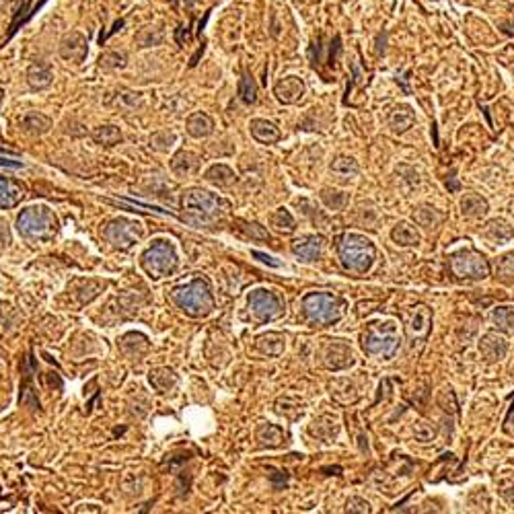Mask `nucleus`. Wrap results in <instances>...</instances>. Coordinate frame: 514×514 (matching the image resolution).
I'll use <instances>...</instances> for the list:
<instances>
[{
  "mask_svg": "<svg viewBox=\"0 0 514 514\" xmlns=\"http://www.w3.org/2000/svg\"><path fill=\"white\" fill-rule=\"evenodd\" d=\"M50 126H52L50 118H45L42 113H29V115H25L21 120V128L25 132H29V134H35V136L45 134L50 130Z\"/></svg>",
  "mask_w": 514,
  "mask_h": 514,
  "instance_id": "nucleus-26",
  "label": "nucleus"
},
{
  "mask_svg": "<svg viewBox=\"0 0 514 514\" xmlns=\"http://www.w3.org/2000/svg\"><path fill=\"white\" fill-rule=\"evenodd\" d=\"M0 167H6V169H23V163L21 161H11V159L0 156Z\"/></svg>",
  "mask_w": 514,
  "mask_h": 514,
  "instance_id": "nucleus-39",
  "label": "nucleus"
},
{
  "mask_svg": "<svg viewBox=\"0 0 514 514\" xmlns=\"http://www.w3.org/2000/svg\"><path fill=\"white\" fill-rule=\"evenodd\" d=\"M253 257L259 259L261 263H265V265H272V268H280L282 265L278 259H274V257L268 256V253H261V251H253Z\"/></svg>",
  "mask_w": 514,
  "mask_h": 514,
  "instance_id": "nucleus-38",
  "label": "nucleus"
},
{
  "mask_svg": "<svg viewBox=\"0 0 514 514\" xmlns=\"http://www.w3.org/2000/svg\"><path fill=\"white\" fill-rule=\"evenodd\" d=\"M413 120H416V115H413V111L406 105H401V108H397L391 115H389V126L393 132H406V130L411 128V124H413Z\"/></svg>",
  "mask_w": 514,
  "mask_h": 514,
  "instance_id": "nucleus-23",
  "label": "nucleus"
},
{
  "mask_svg": "<svg viewBox=\"0 0 514 514\" xmlns=\"http://www.w3.org/2000/svg\"><path fill=\"white\" fill-rule=\"evenodd\" d=\"M479 352H481V356H484L488 362H496V360H502V358L506 356V352H508V343H506V340H504L500 333L490 331V333H486V336L481 338V342H479Z\"/></svg>",
  "mask_w": 514,
  "mask_h": 514,
  "instance_id": "nucleus-12",
  "label": "nucleus"
},
{
  "mask_svg": "<svg viewBox=\"0 0 514 514\" xmlns=\"http://www.w3.org/2000/svg\"><path fill=\"white\" fill-rule=\"evenodd\" d=\"M171 299L188 317L193 319L206 317L215 311L212 288L204 278H195L190 284L175 286L171 290Z\"/></svg>",
  "mask_w": 514,
  "mask_h": 514,
  "instance_id": "nucleus-1",
  "label": "nucleus"
},
{
  "mask_svg": "<svg viewBox=\"0 0 514 514\" xmlns=\"http://www.w3.org/2000/svg\"><path fill=\"white\" fill-rule=\"evenodd\" d=\"M345 510L348 513H370V504L362 498H350Z\"/></svg>",
  "mask_w": 514,
  "mask_h": 514,
  "instance_id": "nucleus-37",
  "label": "nucleus"
},
{
  "mask_svg": "<svg viewBox=\"0 0 514 514\" xmlns=\"http://www.w3.org/2000/svg\"><path fill=\"white\" fill-rule=\"evenodd\" d=\"M331 173L340 179V181H348L352 177L358 175V163L354 159H348V156H340L333 161L331 165Z\"/></svg>",
  "mask_w": 514,
  "mask_h": 514,
  "instance_id": "nucleus-25",
  "label": "nucleus"
},
{
  "mask_svg": "<svg viewBox=\"0 0 514 514\" xmlns=\"http://www.w3.org/2000/svg\"><path fill=\"white\" fill-rule=\"evenodd\" d=\"M239 97L243 99V103H247V105H251V103H256L257 101V85L256 81L245 72L243 76H241V81H239Z\"/></svg>",
  "mask_w": 514,
  "mask_h": 514,
  "instance_id": "nucleus-31",
  "label": "nucleus"
},
{
  "mask_svg": "<svg viewBox=\"0 0 514 514\" xmlns=\"http://www.w3.org/2000/svg\"><path fill=\"white\" fill-rule=\"evenodd\" d=\"M251 136L261 144H274L280 140V130L268 120H251Z\"/></svg>",
  "mask_w": 514,
  "mask_h": 514,
  "instance_id": "nucleus-18",
  "label": "nucleus"
},
{
  "mask_svg": "<svg viewBox=\"0 0 514 514\" xmlns=\"http://www.w3.org/2000/svg\"><path fill=\"white\" fill-rule=\"evenodd\" d=\"M302 313L309 321L329 325L342 319L343 302L329 292H311L302 299Z\"/></svg>",
  "mask_w": 514,
  "mask_h": 514,
  "instance_id": "nucleus-6",
  "label": "nucleus"
},
{
  "mask_svg": "<svg viewBox=\"0 0 514 514\" xmlns=\"http://www.w3.org/2000/svg\"><path fill=\"white\" fill-rule=\"evenodd\" d=\"M140 236H142V227L128 218L111 220L105 227V239L113 247H120V249H130Z\"/></svg>",
  "mask_w": 514,
  "mask_h": 514,
  "instance_id": "nucleus-10",
  "label": "nucleus"
},
{
  "mask_svg": "<svg viewBox=\"0 0 514 514\" xmlns=\"http://www.w3.org/2000/svg\"><path fill=\"white\" fill-rule=\"evenodd\" d=\"M399 342H401V331L393 319L370 323L368 331L362 338V345L366 352L370 356H379L383 360H389L395 356V352L399 350Z\"/></svg>",
  "mask_w": 514,
  "mask_h": 514,
  "instance_id": "nucleus-4",
  "label": "nucleus"
},
{
  "mask_svg": "<svg viewBox=\"0 0 514 514\" xmlns=\"http://www.w3.org/2000/svg\"><path fill=\"white\" fill-rule=\"evenodd\" d=\"M272 227H276L278 231H282V233H292L295 229H297V224H295V218H292V215L286 210V208H278L274 215H272Z\"/></svg>",
  "mask_w": 514,
  "mask_h": 514,
  "instance_id": "nucleus-32",
  "label": "nucleus"
},
{
  "mask_svg": "<svg viewBox=\"0 0 514 514\" xmlns=\"http://www.w3.org/2000/svg\"><path fill=\"white\" fill-rule=\"evenodd\" d=\"M60 56L68 60V62H74V64H81L86 58V40L81 33H70L66 35L62 43H60Z\"/></svg>",
  "mask_w": 514,
  "mask_h": 514,
  "instance_id": "nucleus-13",
  "label": "nucleus"
},
{
  "mask_svg": "<svg viewBox=\"0 0 514 514\" xmlns=\"http://www.w3.org/2000/svg\"><path fill=\"white\" fill-rule=\"evenodd\" d=\"M430 327H432L430 309L424 307V304H418L413 309V315H411V321H409V336H411V340H426L430 333Z\"/></svg>",
  "mask_w": 514,
  "mask_h": 514,
  "instance_id": "nucleus-14",
  "label": "nucleus"
},
{
  "mask_svg": "<svg viewBox=\"0 0 514 514\" xmlns=\"http://www.w3.org/2000/svg\"><path fill=\"white\" fill-rule=\"evenodd\" d=\"M17 231L27 239L35 241H47L56 235L58 231V220L54 212L45 206H31L21 210L17 218Z\"/></svg>",
  "mask_w": 514,
  "mask_h": 514,
  "instance_id": "nucleus-5",
  "label": "nucleus"
},
{
  "mask_svg": "<svg viewBox=\"0 0 514 514\" xmlns=\"http://www.w3.org/2000/svg\"><path fill=\"white\" fill-rule=\"evenodd\" d=\"M185 128H188V134L193 136V138H206L215 132V122L210 115L198 111V113H192L185 122Z\"/></svg>",
  "mask_w": 514,
  "mask_h": 514,
  "instance_id": "nucleus-17",
  "label": "nucleus"
},
{
  "mask_svg": "<svg viewBox=\"0 0 514 514\" xmlns=\"http://www.w3.org/2000/svg\"><path fill=\"white\" fill-rule=\"evenodd\" d=\"M461 210H463V215L469 216V218H481V216L488 215V202L481 195H477V193H467L461 200Z\"/></svg>",
  "mask_w": 514,
  "mask_h": 514,
  "instance_id": "nucleus-22",
  "label": "nucleus"
},
{
  "mask_svg": "<svg viewBox=\"0 0 514 514\" xmlns=\"http://www.w3.org/2000/svg\"><path fill=\"white\" fill-rule=\"evenodd\" d=\"M391 239L401 245V247H411V245H418L420 243V233L416 231V227H411L409 222H399L393 231H391Z\"/></svg>",
  "mask_w": 514,
  "mask_h": 514,
  "instance_id": "nucleus-21",
  "label": "nucleus"
},
{
  "mask_svg": "<svg viewBox=\"0 0 514 514\" xmlns=\"http://www.w3.org/2000/svg\"><path fill=\"white\" fill-rule=\"evenodd\" d=\"M493 323L500 331L513 333L514 331V309L513 307H498L493 311Z\"/></svg>",
  "mask_w": 514,
  "mask_h": 514,
  "instance_id": "nucleus-30",
  "label": "nucleus"
},
{
  "mask_svg": "<svg viewBox=\"0 0 514 514\" xmlns=\"http://www.w3.org/2000/svg\"><path fill=\"white\" fill-rule=\"evenodd\" d=\"M249 311L257 321H274V319L282 317L284 304H282V300L276 292L265 290V288H257L249 295Z\"/></svg>",
  "mask_w": 514,
  "mask_h": 514,
  "instance_id": "nucleus-9",
  "label": "nucleus"
},
{
  "mask_svg": "<svg viewBox=\"0 0 514 514\" xmlns=\"http://www.w3.org/2000/svg\"><path fill=\"white\" fill-rule=\"evenodd\" d=\"M101 66L103 68H122V66H126V54L124 52H109L101 58Z\"/></svg>",
  "mask_w": 514,
  "mask_h": 514,
  "instance_id": "nucleus-35",
  "label": "nucleus"
},
{
  "mask_svg": "<svg viewBox=\"0 0 514 514\" xmlns=\"http://www.w3.org/2000/svg\"><path fill=\"white\" fill-rule=\"evenodd\" d=\"M276 97H278L282 103L286 105H292L302 99L304 95V83L300 81L299 76H284L282 81L276 83V88H274Z\"/></svg>",
  "mask_w": 514,
  "mask_h": 514,
  "instance_id": "nucleus-11",
  "label": "nucleus"
},
{
  "mask_svg": "<svg viewBox=\"0 0 514 514\" xmlns=\"http://www.w3.org/2000/svg\"><path fill=\"white\" fill-rule=\"evenodd\" d=\"M25 195V188L11 177H0V208H15Z\"/></svg>",
  "mask_w": 514,
  "mask_h": 514,
  "instance_id": "nucleus-15",
  "label": "nucleus"
},
{
  "mask_svg": "<svg viewBox=\"0 0 514 514\" xmlns=\"http://www.w3.org/2000/svg\"><path fill=\"white\" fill-rule=\"evenodd\" d=\"M488 236H492L493 241H508L510 236H513V229L506 224V222H502V220H493L488 224Z\"/></svg>",
  "mask_w": 514,
  "mask_h": 514,
  "instance_id": "nucleus-33",
  "label": "nucleus"
},
{
  "mask_svg": "<svg viewBox=\"0 0 514 514\" xmlns=\"http://www.w3.org/2000/svg\"><path fill=\"white\" fill-rule=\"evenodd\" d=\"M413 434H416V438H418L420 442H430V440H434L436 430L432 428L428 422H420V424H416Z\"/></svg>",
  "mask_w": 514,
  "mask_h": 514,
  "instance_id": "nucleus-36",
  "label": "nucleus"
},
{
  "mask_svg": "<svg viewBox=\"0 0 514 514\" xmlns=\"http://www.w3.org/2000/svg\"><path fill=\"white\" fill-rule=\"evenodd\" d=\"M338 253L342 259L343 268L354 270L365 274L372 268L375 263V245L362 235H354V233H345L338 239Z\"/></svg>",
  "mask_w": 514,
  "mask_h": 514,
  "instance_id": "nucleus-3",
  "label": "nucleus"
},
{
  "mask_svg": "<svg viewBox=\"0 0 514 514\" xmlns=\"http://www.w3.org/2000/svg\"><path fill=\"white\" fill-rule=\"evenodd\" d=\"M450 270L459 278H486L490 276V263L488 259L473 251V249H461L450 256Z\"/></svg>",
  "mask_w": 514,
  "mask_h": 514,
  "instance_id": "nucleus-8",
  "label": "nucleus"
},
{
  "mask_svg": "<svg viewBox=\"0 0 514 514\" xmlns=\"http://www.w3.org/2000/svg\"><path fill=\"white\" fill-rule=\"evenodd\" d=\"M239 224H241V231H243L245 235L251 236V239L270 241V233H268L261 224H257V222H239Z\"/></svg>",
  "mask_w": 514,
  "mask_h": 514,
  "instance_id": "nucleus-34",
  "label": "nucleus"
},
{
  "mask_svg": "<svg viewBox=\"0 0 514 514\" xmlns=\"http://www.w3.org/2000/svg\"><path fill=\"white\" fill-rule=\"evenodd\" d=\"M93 140L97 144H105V147H113L122 140V132L115 128V126H101V128L93 130Z\"/></svg>",
  "mask_w": 514,
  "mask_h": 514,
  "instance_id": "nucleus-28",
  "label": "nucleus"
},
{
  "mask_svg": "<svg viewBox=\"0 0 514 514\" xmlns=\"http://www.w3.org/2000/svg\"><path fill=\"white\" fill-rule=\"evenodd\" d=\"M52 79H54V72H52L50 64L38 62V64L29 66V70H27V83L35 91L52 85Z\"/></svg>",
  "mask_w": 514,
  "mask_h": 514,
  "instance_id": "nucleus-19",
  "label": "nucleus"
},
{
  "mask_svg": "<svg viewBox=\"0 0 514 514\" xmlns=\"http://www.w3.org/2000/svg\"><path fill=\"white\" fill-rule=\"evenodd\" d=\"M0 97H2V88H0Z\"/></svg>",
  "mask_w": 514,
  "mask_h": 514,
  "instance_id": "nucleus-40",
  "label": "nucleus"
},
{
  "mask_svg": "<svg viewBox=\"0 0 514 514\" xmlns=\"http://www.w3.org/2000/svg\"><path fill=\"white\" fill-rule=\"evenodd\" d=\"M292 253L302 261H315L321 256V239L319 236H302L292 243Z\"/></svg>",
  "mask_w": 514,
  "mask_h": 514,
  "instance_id": "nucleus-16",
  "label": "nucleus"
},
{
  "mask_svg": "<svg viewBox=\"0 0 514 514\" xmlns=\"http://www.w3.org/2000/svg\"><path fill=\"white\" fill-rule=\"evenodd\" d=\"M177 256L171 243L154 241L142 253V268L152 280H161L177 270Z\"/></svg>",
  "mask_w": 514,
  "mask_h": 514,
  "instance_id": "nucleus-7",
  "label": "nucleus"
},
{
  "mask_svg": "<svg viewBox=\"0 0 514 514\" xmlns=\"http://www.w3.org/2000/svg\"><path fill=\"white\" fill-rule=\"evenodd\" d=\"M204 179L210 181V183H215V185L227 188V185H233L235 183V173H233V169H229L227 165H212L206 171Z\"/></svg>",
  "mask_w": 514,
  "mask_h": 514,
  "instance_id": "nucleus-24",
  "label": "nucleus"
},
{
  "mask_svg": "<svg viewBox=\"0 0 514 514\" xmlns=\"http://www.w3.org/2000/svg\"><path fill=\"white\" fill-rule=\"evenodd\" d=\"M181 208H183V218L192 224H210L216 218H220L227 204L206 190H188L181 198Z\"/></svg>",
  "mask_w": 514,
  "mask_h": 514,
  "instance_id": "nucleus-2",
  "label": "nucleus"
},
{
  "mask_svg": "<svg viewBox=\"0 0 514 514\" xmlns=\"http://www.w3.org/2000/svg\"><path fill=\"white\" fill-rule=\"evenodd\" d=\"M325 358H327L325 365L329 366V368H333V370L345 368V366H350L354 362V360H352V350H350L348 345H343V343H333V345L329 348V352H327Z\"/></svg>",
  "mask_w": 514,
  "mask_h": 514,
  "instance_id": "nucleus-20",
  "label": "nucleus"
},
{
  "mask_svg": "<svg viewBox=\"0 0 514 514\" xmlns=\"http://www.w3.org/2000/svg\"><path fill=\"white\" fill-rule=\"evenodd\" d=\"M257 438L265 447H278L280 442L284 440V432L276 424H261L257 430Z\"/></svg>",
  "mask_w": 514,
  "mask_h": 514,
  "instance_id": "nucleus-27",
  "label": "nucleus"
},
{
  "mask_svg": "<svg viewBox=\"0 0 514 514\" xmlns=\"http://www.w3.org/2000/svg\"><path fill=\"white\" fill-rule=\"evenodd\" d=\"M150 383L152 387H156L159 391H169L175 383H177V377L173 375V370L169 368H156V370H150Z\"/></svg>",
  "mask_w": 514,
  "mask_h": 514,
  "instance_id": "nucleus-29",
  "label": "nucleus"
}]
</instances>
